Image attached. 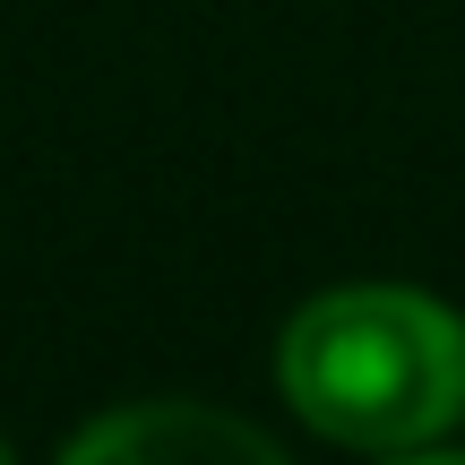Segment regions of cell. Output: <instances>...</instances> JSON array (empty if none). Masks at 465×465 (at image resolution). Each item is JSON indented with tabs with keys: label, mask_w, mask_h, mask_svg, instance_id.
Wrapping results in <instances>:
<instances>
[{
	"label": "cell",
	"mask_w": 465,
	"mask_h": 465,
	"mask_svg": "<svg viewBox=\"0 0 465 465\" xmlns=\"http://www.w3.org/2000/svg\"><path fill=\"white\" fill-rule=\"evenodd\" d=\"M284 405L336 449L405 457L465 422V319L414 284H336L276 345Z\"/></svg>",
	"instance_id": "cell-1"
},
{
	"label": "cell",
	"mask_w": 465,
	"mask_h": 465,
	"mask_svg": "<svg viewBox=\"0 0 465 465\" xmlns=\"http://www.w3.org/2000/svg\"><path fill=\"white\" fill-rule=\"evenodd\" d=\"M276 465V440L216 405H130L69 440V465Z\"/></svg>",
	"instance_id": "cell-2"
}]
</instances>
